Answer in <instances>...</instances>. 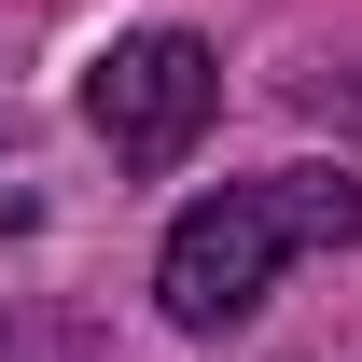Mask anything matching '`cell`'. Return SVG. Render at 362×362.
<instances>
[{"mask_svg":"<svg viewBox=\"0 0 362 362\" xmlns=\"http://www.w3.org/2000/svg\"><path fill=\"white\" fill-rule=\"evenodd\" d=\"M334 237H362V181L334 168H279V181H223V195H195L168 223V265H153V293H168L181 334H223V320L265 307V279L293 265V251H334Z\"/></svg>","mask_w":362,"mask_h":362,"instance_id":"obj_1","label":"cell"},{"mask_svg":"<svg viewBox=\"0 0 362 362\" xmlns=\"http://www.w3.org/2000/svg\"><path fill=\"white\" fill-rule=\"evenodd\" d=\"M209 112H223V56L195 42V28H126V42L84 70V126L112 139L126 168H181Z\"/></svg>","mask_w":362,"mask_h":362,"instance_id":"obj_2","label":"cell"}]
</instances>
